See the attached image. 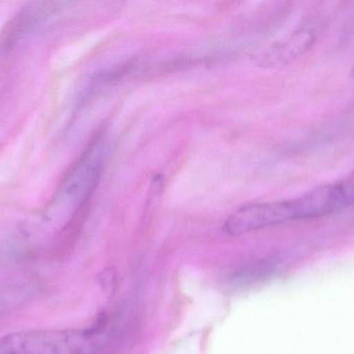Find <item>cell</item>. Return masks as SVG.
<instances>
[{
  "instance_id": "cell-1",
  "label": "cell",
  "mask_w": 354,
  "mask_h": 354,
  "mask_svg": "<svg viewBox=\"0 0 354 354\" xmlns=\"http://www.w3.org/2000/svg\"><path fill=\"white\" fill-rule=\"evenodd\" d=\"M111 332L100 324L87 330H35L0 338V354H100Z\"/></svg>"
},
{
  "instance_id": "cell-2",
  "label": "cell",
  "mask_w": 354,
  "mask_h": 354,
  "mask_svg": "<svg viewBox=\"0 0 354 354\" xmlns=\"http://www.w3.org/2000/svg\"><path fill=\"white\" fill-rule=\"evenodd\" d=\"M106 156L107 143L105 136L97 134L60 183L54 204L56 208L70 214L72 222L95 193L101 179Z\"/></svg>"
},
{
  "instance_id": "cell-3",
  "label": "cell",
  "mask_w": 354,
  "mask_h": 354,
  "mask_svg": "<svg viewBox=\"0 0 354 354\" xmlns=\"http://www.w3.org/2000/svg\"><path fill=\"white\" fill-rule=\"evenodd\" d=\"M64 2H31L17 12L0 33V51L10 52L46 26L60 12Z\"/></svg>"
},
{
  "instance_id": "cell-4",
  "label": "cell",
  "mask_w": 354,
  "mask_h": 354,
  "mask_svg": "<svg viewBox=\"0 0 354 354\" xmlns=\"http://www.w3.org/2000/svg\"><path fill=\"white\" fill-rule=\"evenodd\" d=\"M291 220H297L292 200L251 204L234 212L225 222L224 229L231 236H239Z\"/></svg>"
},
{
  "instance_id": "cell-5",
  "label": "cell",
  "mask_w": 354,
  "mask_h": 354,
  "mask_svg": "<svg viewBox=\"0 0 354 354\" xmlns=\"http://www.w3.org/2000/svg\"><path fill=\"white\" fill-rule=\"evenodd\" d=\"M297 220H311L345 209L342 193L337 184L324 185L292 200Z\"/></svg>"
},
{
  "instance_id": "cell-6",
  "label": "cell",
  "mask_w": 354,
  "mask_h": 354,
  "mask_svg": "<svg viewBox=\"0 0 354 354\" xmlns=\"http://www.w3.org/2000/svg\"><path fill=\"white\" fill-rule=\"evenodd\" d=\"M317 37L315 27H301L289 35L284 41L272 46L270 50L262 54L261 64L268 66L287 64L308 51L313 46Z\"/></svg>"
},
{
  "instance_id": "cell-7",
  "label": "cell",
  "mask_w": 354,
  "mask_h": 354,
  "mask_svg": "<svg viewBox=\"0 0 354 354\" xmlns=\"http://www.w3.org/2000/svg\"><path fill=\"white\" fill-rule=\"evenodd\" d=\"M35 293V287L29 284L15 285L0 291V319L26 303Z\"/></svg>"
},
{
  "instance_id": "cell-8",
  "label": "cell",
  "mask_w": 354,
  "mask_h": 354,
  "mask_svg": "<svg viewBox=\"0 0 354 354\" xmlns=\"http://www.w3.org/2000/svg\"><path fill=\"white\" fill-rule=\"evenodd\" d=\"M338 185L342 193L345 208L351 207L354 204V172L349 175L342 182L338 183Z\"/></svg>"
}]
</instances>
